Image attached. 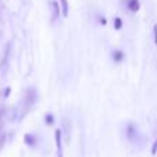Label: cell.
<instances>
[{"mask_svg": "<svg viewBox=\"0 0 157 157\" xmlns=\"http://www.w3.org/2000/svg\"><path fill=\"white\" fill-rule=\"evenodd\" d=\"M128 8H130V11H132V13L139 11V8H141L139 0H128Z\"/></svg>", "mask_w": 157, "mask_h": 157, "instance_id": "1", "label": "cell"}, {"mask_svg": "<svg viewBox=\"0 0 157 157\" xmlns=\"http://www.w3.org/2000/svg\"><path fill=\"white\" fill-rule=\"evenodd\" d=\"M55 141H57V149H58V152H59V157H62L61 156V152H62V145H61V131L59 130L55 131Z\"/></svg>", "mask_w": 157, "mask_h": 157, "instance_id": "2", "label": "cell"}, {"mask_svg": "<svg viewBox=\"0 0 157 157\" xmlns=\"http://www.w3.org/2000/svg\"><path fill=\"white\" fill-rule=\"evenodd\" d=\"M59 2H61V7H62V15L63 17H68V14H69L68 0H59Z\"/></svg>", "mask_w": 157, "mask_h": 157, "instance_id": "3", "label": "cell"}, {"mask_svg": "<svg viewBox=\"0 0 157 157\" xmlns=\"http://www.w3.org/2000/svg\"><path fill=\"white\" fill-rule=\"evenodd\" d=\"M123 28V21H121V18H119V17H116L114 18V29H121Z\"/></svg>", "mask_w": 157, "mask_h": 157, "instance_id": "4", "label": "cell"}, {"mask_svg": "<svg viewBox=\"0 0 157 157\" xmlns=\"http://www.w3.org/2000/svg\"><path fill=\"white\" fill-rule=\"evenodd\" d=\"M127 134H128V138L130 139H132L134 138V135H135V128H134V125H128V128H127Z\"/></svg>", "mask_w": 157, "mask_h": 157, "instance_id": "5", "label": "cell"}, {"mask_svg": "<svg viewBox=\"0 0 157 157\" xmlns=\"http://www.w3.org/2000/svg\"><path fill=\"white\" fill-rule=\"evenodd\" d=\"M113 58H114V61H117V62L121 61L123 59V52L121 51H114L113 52Z\"/></svg>", "mask_w": 157, "mask_h": 157, "instance_id": "6", "label": "cell"}, {"mask_svg": "<svg viewBox=\"0 0 157 157\" xmlns=\"http://www.w3.org/2000/svg\"><path fill=\"white\" fill-rule=\"evenodd\" d=\"M52 7H54V19L57 18V15H58V3H52Z\"/></svg>", "mask_w": 157, "mask_h": 157, "instance_id": "7", "label": "cell"}, {"mask_svg": "<svg viewBox=\"0 0 157 157\" xmlns=\"http://www.w3.org/2000/svg\"><path fill=\"white\" fill-rule=\"evenodd\" d=\"M153 35H155V44H157V24L153 26Z\"/></svg>", "mask_w": 157, "mask_h": 157, "instance_id": "8", "label": "cell"}, {"mask_svg": "<svg viewBox=\"0 0 157 157\" xmlns=\"http://www.w3.org/2000/svg\"><path fill=\"white\" fill-rule=\"evenodd\" d=\"M156 153H157V141L155 142V145L152 147V155H156Z\"/></svg>", "mask_w": 157, "mask_h": 157, "instance_id": "9", "label": "cell"}, {"mask_svg": "<svg viewBox=\"0 0 157 157\" xmlns=\"http://www.w3.org/2000/svg\"><path fill=\"white\" fill-rule=\"evenodd\" d=\"M101 24L105 25V24H106V19H105V18H101Z\"/></svg>", "mask_w": 157, "mask_h": 157, "instance_id": "10", "label": "cell"}, {"mask_svg": "<svg viewBox=\"0 0 157 157\" xmlns=\"http://www.w3.org/2000/svg\"><path fill=\"white\" fill-rule=\"evenodd\" d=\"M47 123H51V116L48 114V117H47Z\"/></svg>", "mask_w": 157, "mask_h": 157, "instance_id": "11", "label": "cell"}, {"mask_svg": "<svg viewBox=\"0 0 157 157\" xmlns=\"http://www.w3.org/2000/svg\"><path fill=\"white\" fill-rule=\"evenodd\" d=\"M0 119H2V112H0Z\"/></svg>", "mask_w": 157, "mask_h": 157, "instance_id": "12", "label": "cell"}]
</instances>
